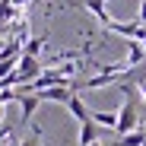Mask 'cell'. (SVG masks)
I'll return each instance as SVG.
<instances>
[{"label": "cell", "mask_w": 146, "mask_h": 146, "mask_svg": "<svg viewBox=\"0 0 146 146\" xmlns=\"http://www.w3.org/2000/svg\"><path fill=\"white\" fill-rule=\"evenodd\" d=\"M140 127L143 124H140V111H137V92H130V95H124V105L117 111V133L127 137V133H133Z\"/></svg>", "instance_id": "1"}, {"label": "cell", "mask_w": 146, "mask_h": 146, "mask_svg": "<svg viewBox=\"0 0 146 146\" xmlns=\"http://www.w3.org/2000/svg\"><path fill=\"white\" fill-rule=\"evenodd\" d=\"M67 7H83V10H89L95 19L102 22V29L111 22V16H108V0H80V3H67Z\"/></svg>", "instance_id": "2"}, {"label": "cell", "mask_w": 146, "mask_h": 146, "mask_svg": "<svg viewBox=\"0 0 146 146\" xmlns=\"http://www.w3.org/2000/svg\"><path fill=\"white\" fill-rule=\"evenodd\" d=\"M99 137H102V127L95 124V121L80 124V143H76V146H92V143H99Z\"/></svg>", "instance_id": "3"}, {"label": "cell", "mask_w": 146, "mask_h": 146, "mask_svg": "<svg viewBox=\"0 0 146 146\" xmlns=\"http://www.w3.org/2000/svg\"><path fill=\"white\" fill-rule=\"evenodd\" d=\"M146 64V48H143V41H127V67L133 70V67H143Z\"/></svg>", "instance_id": "4"}, {"label": "cell", "mask_w": 146, "mask_h": 146, "mask_svg": "<svg viewBox=\"0 0 146 146\" xmlns=\"http://www.w3.org/2000/svg\"><path fill=\"white\" fill-rule=\"evenodd\" d=\"M38 105H41V99H38L35 92H29V95H22V99H19V108H22V124H29V121L35 117Z\"/></svg>", "instance_id": "5"}, {"label": "cell", "mask_w": 146, "mask_h": 146, "mask_svg": "<svg viewBox=\"0 0 146 146\" xmlns=\"http://www.w3.org/2000/svg\"><path fill=\"white\" fill-rule=\"evenodd\" d=\"M70 111H73V117H76L80 121V124H89V121H92V111L83 105V99H80V95H73V99H70V105H67Z\"/></svg>", "instance_id": "6"}, {"label": "cell", "mask_w": 146, "mask_h": 146, "mask_svg": "<svg viewBox=\"0 0 146 146\" xmlns=\"http://www.w3.org/2000/svg\"><path fill=\"white\" fill-rule=\"evenodd\" d=\"M111 146H146V127H140V130H133L127 137H117Z\"/></svg>", "instance_id": "7"}, {"label": "cell", "mask_w": 146, "mask_h": 146, "mask_svg": "<svg viewBox=\"0 0 146 146\" xmlns=\"http://www.w3.org/2000/svg\"><path fill=\"white\" fill-rule=\"evenodd\" d=\"M92 121L102 130H117V114L114 111H92Z\"/></svg>", "instance_id": "8"}, {"label": "cell", "mask_w": 146, "mask_h": 146, "mask_svg": "<svg viewBox=\"0 0 146 146\" xmlns=\"http://www.w3.org/2000/svg\"><path fill=\"white\" fill-rule=\"evenodd\" d=\"M44 41H48V35H38V38H32V41H26V57H38V51L44 48Z\"/></svg>", "instance_id": "9"}, {"label": "cell", "mask_w": 146, "mask_h": 146, "mask_svg": "<svg viewBox=\"0 0 146 146\" xmlns=\"http://www.w3.org/2000/svg\"><path fill=\"white\" fill-rule=\"evenodd\" d=\"M38 140H41V130H38V127H35V130H32V137H29V140H19V146H41V143H38Z\"/></svg>", "instance_id": "10"}, {"label": "cell", "mask_w": 146, "mask_h": 146, "mask_svg": "<svg viewBox=\"0 0 146 146\" xmlns=\"http://www.w3.org/2000/svg\"><path fill=\"white\" fill-rule=\"evenodd\" d=\"M140 95H143V99H146V80L140 83Z\"/></svg>", "instance_id": "11"}, {"label": "cell", "mask_w": 146, "mask_h": 146, "mask_svg": "<svg viewBox=\"0 0 146 146\" xmlns=\"http://www.w3.org/2000/svg\"><path fill=\"white\" fill-rule=\"evenodd\" d=\"M0 127H3V105H0Z\"/></svg>", "instance_id": "12"}, {"label": "cell", "mask_w": 146, "mask_h": 146, "mask_svg": "<svg viewBox=\"0 0 146 146\" xmlns=\"http://www.w3.org/2000/svg\"><path fill=\"white\" fill-rule=\"evenodd\" d=\"M0 51H3V41H0Z\"/></svg>", "instance_id": "13"}]
</instances>
